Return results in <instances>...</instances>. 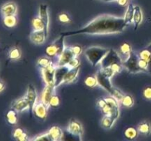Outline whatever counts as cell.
<instances>
[{"mask_svg": "<svg viewBox=\"0 0 151 141\" xmlns=\"http://www.w3.org/2000/svg\"><path fill=\"white\" fill-rule=\"evenodd\" d=\"M27 100L28 103H29V111L30 113V115L32 114V112L33 111V109L35 105L37 103V99H38V95H37L36 90H35V87L29 84L28 85L27 90V93L25 95Z\"/></svg>", "mask_w": 151, "mask_h": 141, "instance_id": "8", "label": "cell"}, {"mask_svg": "<svg viewBox=\"0 0 151 141\" xmlns=\"http://www.w3.org/2000/svg\"><path fill=\"white\" fill-rule=\"evenodd\" d=\"M64 36L60 35V38H58L56 41H55L54 43H52L56 47V49H57V57H59L63 51L64 48H66L64 43Z\"/></svg>", "mask_w": 151, "mask_h": 141, "instance_id": "26", "label": "cell"}, {"mask_svg": "<svg viewBox=\"0 0 151 141\" xmlns=\"http://www.w3.org/2000/svg\"><path fill=\"white\" fill-rule=\"evenodd\" d=\"M4 88H5V85H4V83L2 81H0V93L2 92L4 90Z\"/></svg>", "mask_w": 151, "mask_h": 141, "instance_id": "48", "label": "cell"}, {"mask_svg": "<svg viewBox=\"0 0 151 141\" xmlns=\"http://www.w3.org/2000/svg\"><path fill=\"white\" fill-rule=\"evenodd\" d=\"M102 70V71L103 72V73H105V74L107 76H109V78H111V79L112 77H113L114 76V74L116 73V72L114 70V69L112 68L111 67H105V68H100Z\"/></svg>", "mask_w": 151, "mask_h": 141, "instance_id": "39", "label": "cell"}, {"mask_svg": "<svg viewBox=\"0 0 151 141\" xmlns=\"http://www.w3.org/2000/svg\"><path fill=\"white\" fill-rule=\"evenodd\" d=\"M126 26L127 24L124 21V18L104 14L97 16L81 29L75 31L61 32L60 35L64 37L80 34L94 35H110L122 33Z\"/></svg>", "mask_w": 151, "mask_h": 141, "instance_id": "1", "label": "cell"}, {"mask_svg": "<svg viewBox=\"0 0 151 141\" xmlns=\"http://www.w3.org/2000/svg\"><path fill=\"white\" fill-rule=\"evenodd\" d=\"M139 66L141 68V70L142 71L147 72V68H148V61L144 60V59H142L139 57Z\"/></svg>", "mask_w": 151, "mask_h": 141, "instance_id": "41", "label": "cell"}, {"mask_svg": "<svg viewBox=\"0 0 151 141\" xmlns=\"http://www.w3.org/2000/svg\"><path fill=\"white\" fill-rule=\"evenodd\" d=\"M96 76H97V81H98V85L111 95L114 88L113 85H112L111 78H109V76H106V75L102 71L101 69H100V70H98Z\"/></svg>", "mask_w": 151, "mask_h": 141, "instance_id": "6", "label": "cell"}, {"mask_svg": "<svg viewBox=\"0 0 151 141\" xmlns=\"http://www.w3.org/2000/svg\"><path fill=\"white\" fill-rule=\"evenodd\" d=\"M146 48H147V49H149V50H150V51H151V43L149 44V45L147 46L146 47Z\"/></svg>", "mask_w": 151, "mask_h": 141, "instance_id": "50", "label": "cell"}, {"mask_svg": "<svg viewBox=\"0 0 151 141\" xmlns=\"http://www.w3.org/2000/svg\"><path fill=\"white\" fill-rule=\"evenodd\" d=\"M46 54L50 57H54L57 56V49H56V47L55 46L54 44L52 43L47 47Z\"/></svg>", "mask_w": 151, "mask_h": 141, "instance_id": "35", "label": "cell"}, {"mask_svg": "<svg viewBox=\"0 0 151 141\" xmlns=\"http://www.w3.org/2000/svg\"><path fill=\"white\" fill-rule=\"evenodd\" d=\"M138 129L133 127V126L127 128V129L124 131V135H125V137L128 140H135L136 138L138 137Z\"/></svg>", "mask_w": 151, "mask_h": 141, "instance_id": "25", "label": "cell"}, {"mask_svg": "<svg viewBox=\"0 0 151 141\" xmlns=\"http://www.w3.org/2000/svg\"><path fill=\"white\" fill-rule=\"evenodd\" d=\"M1 13L3 17L9 16H16L17 13V6H16V3L10 1V2H7L3 4L1 7Z\"/></svg>", "mask_w": 151, "mask_h": 141, "instance_id": "16", "label": "cell"}, {"mask_svg": "<svg viewBox=\"0 0 151 141\" xmlns=\"http://www.w3.org/2000/svg\"><path fill=\"white\" fill-rule=\"evenodd\" d=\"M124 95H125V94H124L123 93L121 92L119 90L114 88V89L113 93H112V94L111 95H112L113 97H114V98H116L117 101H121V100H122V97L124 96Z\"/></svg>", "mask_w": 151, "mask_h": 141, "instance_id": "43", "label": "cell"}, {"mask_svg": "<svg viewBox=\"0 0 151 141\" xmlns=\"http://www.w3.org/2000/svg\"><path fill=\"white\" fill-rule=\"evenodd\" d=\"M33 140H38V141H52L51 137L50 136V134L48 132L47 133L42 134L41 135H38V136L35 137L33 138Z\"/></svg>", "mask_w": 151, "mask_h": 141, "instance_id": "40", "label": "cell"}, {"mask_svg": "<svg viewBox=\"0 0 151 141\" xmlns=\"http://www.w3.org/2000/svg\"><path fill=\"white\" fill-rule=\"evenodd\" d=\"M55 87L54 85H46L45 88L43 90L42 94H41V101L44 103L47 107H49V103L50 99L53 95H55Z\"/></svg>", "mask_w": 151, "mask_h": 141, "instance_id": "15", "label": "cell"}, {"mask_svg": "<svg viewBox=\"0 0 151 141\" xmlns=\"http://www.w3.org/2000/svg\"><path fill=\"white\" fill-rule=\"evenodd\" d=\"M18 112L12 108L11 110H8L5 115V118L7 123L10 125H16L18 121Z\"/></svg>", "mask_w": 151, "mask_h": 141, "instance_id": "22", "label": "cell"}, {"mask_svg": "<svg viewBox=\"0 0 151 141\" xmlns=\"http://www.w3.org/2000/svg\"><path fill=\"white\" fill-rule=\"evenodd\" d=\"M139 56L132 51L125 60H122V66L125 68L129 73H137L142 72L139 66Z\"/></svg>", "mask_w": 151, "mask_h": 141, "instance_id": "3", "label": "cell"}, {"mask_svg": "<svg viewBox=\"0 0 151 141\" xmlns=\"http://www.w3.org/2000/svg\"><path fill=\"white\" fill-rule=\"evenodd\" d=\"M38 66H39L41 68H47L48 66H50V65L52 64V61L50 58L47 57H44L40 58L39 60H38Z\"/></svg>", "mask_w": 151, "mask_h": 141, "instance_id": "33", "label": "cell"}, {"mask_svg": "<svg viewBox=\"0 0 151 141\" xmlns=\"http://www.w3.org/2000/svg\"><path fill=\"white\" fill-rule=\"evenodd\" d=\"M122 59L115 50L110 48L109 52L100 62L101 68L110 67L114 64H122Z\"/></svg>", "mask_w": 151, "mask_h": 141, "instance_id": "4", "label": "cell"}, {"mask_svg": "<svg viewBox=\"0 0 151 141\" xmlns=\"http://www.w3.org/2000/svg\"><path fill=\"white\" fill-rule=\"evenodd\" d=\"M46 35L44 30H33L29 34V40L33 43L40 45L45 42Z\"/></svg>", "mask_w": 151, "mask_h": 141, "instance_id": "14", "label": "cell"}, {"mask_svg": "<svg viewBox=\"0 0 151 141\" xmlns=\"http://www.w3.org/2000/svg\"><path fill=\"white\" fill-rule=\"evenodd\" d=\"M75 57V54L72 51L71 46L66 47L63 50V52L61 53L60 56L58 57V60L57 66H66L69 63V62Z\"/></svg>", "mask_w": 151, "mask_h": 141, "instance_id": "9", "label": "cell"}, {"mask_svg": "<svg viewBox=\"0 0 151 141\" xmlns=\"http://www.w3.org/2000/svg\"><path fill=\"white\" fill-rule=\"evenodd\" d=\"M69 70V68L67 66H57L55 69V88H58L61 84H63L65 75L66 74Z\"/></svg>", "mask_w": 151, "mask_h": 141, "instance_id": "11", "label": "cell"}, {"mask_svg": "<svg viewBox=\"0 0 151 141\" xmlns=\"http://www.w3.org/2000/svg\"><path fill=\"white\" fill-rule=\"evenodd\" d=\"M60 104V98L57 95H53V96L52 97L51 99H50V103H49V107H58Z\"/></svg>", "mask_w": 151, "mask_h": 141, "instance_id": "38", "label": "cell"}, {"mask_svg": "<svg viewBox=\"0 0 151 141\" xmlns=\"http://www.w3.org/2000/svg\"><path fill=\"white\" fill-rule=\"evenodd\" d=\"M13 137L14 139L19 141H26L29 140V137L27 132L24 131L22 128H16L13 132Z\"/></svg>", "mask_w": 151, "mask_h": 141, "instance_id": "21", "label": "cell"}, {"mask_svg": "<svg viewBox=\"0 0 151 141\" xmlns=\"http://www.w3.org/2000/svg\"><path fill=\"white\" fill-rule=\"evenodd\" d=\"M121 103L125 107H132L134 104V98L130 94H125L121 100Z\"/></svg>", "mask_w": 151, "mask_h": 141, "instance_id": "30", "label": "cell"}, {"mask_svg": "<svg viewBox=\"0 0 151 141\" xmlns=\"http://www.w3.org/2000/svg\"><path fill=\"white\" fill-rule=\"evenodd\" d=\"M12 108L14 109L18 113H22L27 110H29V103L27 100L26 97L24 96L22 98L13 101L11 104Z\"/></svg>", "mask_w": 151, "mask_h": 141, "instance_id": "13", "label": "cell"}, {"mask_svg": "<svg viewBox=\"0 0 151 141\" xmlns=\"http://www.w3.org/2000/svg\"><path fill=\"white\" fill-rule=\"evenodd\" d=\"M109 49L110 48L100 46H91L86 49L85 55L92 66H96L100 64Z\"/></svg>", "mask_w": 151, "mask_h": 141, "instance_id": "2", "label": "cell"}, {"mask_svg": "<svg viewBox=\"0 0 151 141\" xmlns=\"http://www.w3.org/2000/svg\"><path fill=\"white\" fill-rule=\"evenodd\" d=\"M57 66V65L52 63L48 67L41 68V75L46 85L55 86V69Z\"/></svg>", "mask_w": 151, "mask_h": 141, "instance_id": "5", "label": "cell"}, {"mask_svg": "<svg viewBox=\"0 0 151 141\" xmlns=\"http://www.w3.org/2000/svg\"><path fill=\"white\" fill-rule=\"evenodd\" d=\"M147 72L151 73V59L148 61V68H147Z\"/></svg>", "mask_w": 151, "mask_h": 141, "instance_id": "49", "label": "cell"}, {"mask_svg": "<svg viewBox=\"0 0 151 141\" xmlns=\"http://www.w3.org/2000/svg\"><path fill=\"white\" fill-rule=\"evenodd\" d=\"M106 104H106L104 98H101V99L98 100V101H97V107L100 108V110H102V109L104 108L106 106Z\"/></svg>", "mask_w": 151, "mask_h": 141, "instance_id": "46", "label": "cell"}, {"mask_svg": "<svg viewBox=\"0 0 151 141\" xmlns=\"http://www.w3.org/2000/svg\"><path fill=\"white\" fill-rule=\"evenodd\" d=\"M80 68H81V66L69 69L67 73H66V74L65 75L63 83L68 84L71 83V82H73L77 79V77H78V73H79L80 71Z\"/></svg>", "mask_w": 151, "mask_h": 141, "instance_id": "18", "label": "cell"}, {"mask_svg": "<svg viewBox=\"0 0 151 141\" xmlns=\"http://www.w3.org/2000/svg\"><path fill=\"white\" fill-rule=\"evenodd\" d=\"M47 110H48V107L43 101H41L36 103L32 112L34 113L35 117L39 119L44 120L47 118Z\"/></svg>", "mask_w": 151, "mask_h": 141, "instance_id": "12", "label": "cell"}, {"mask_svg": "<svg viewBox=\"0 0 151 141\" xmlns=\"http://www.w3.org/2000/svg\"><path fill=\"white\" fill-rule=\"evenodd\" d=\"M39 17L42 20L44 24V32L46 35H48L49 24H50V17L48 13V6L46 4H41L39 7Z\"/></svg>", "mask_w": 151, "mask_h": 141, "instance_id": "10", "label": "cell"}, {"mask_svg": "<svg viewBox=\"0 0 151 141\" xmlns=\"http://www.w3.org/2000/svg\"><path fill=\"white\" fill-rule=\"evenodd\" d=\"M32 26L33 30H44V24L39 16L32 19Z\"/></svg>", "mask_w": 151, "mask_h": 141, "instance_id": "31", "label": "cell"}, {"mask_svg": "<svg viewBox=\"0 0 151 141\" xmlns=\"http://www.w3.org/2000/svg\"><path fill=\"white\" fill-rule=\"evenodd\" d=\"M105 101H106V104L109 106V107L111 108V110H113L114 113V117L116 119H117L119 116V101L116 99L114 97L109 96L106 97L104 98Z\"/></svg>", "mask_w": 151, "mask_h": 141, "instance_id": "17", "label": "cell"}, {"mask_svg": "<svg viewBox=\"0 0 151 141\" xmlns=\"http://www.w3.org/2000/svg\"><path fill=\"white\" fill-rule=\"evenodd\" d=\"M66 66L69 67V69L74 68H77V67H79V66H81V61H80V60H79V58L78 57V56H75V57H74L73 58H72V60L69 62V63H68Z\"/></svg>", "mask_w": 151, "mask_h": 141, "instance_id": "36", "label": "cell"}, {"mask_svg": "<svg viewBox=\"0 0 151 141\" xmlns=\"http://www.w3.org/2000/svg\"><path fill=\"white\" fill-rule=\"evenodd\" d=\"M142 19L143 16L141 7L139 6H134V19H133V22L134 24V30H137L139 26L141 24Z\"/></svg>", "mask_w": 151, "mask_h": 141, "instance_id": "19", "label": "cell"}, {"mask_svg": "<svg viewBox=\"0 0 151 141\" xmlns=\"http://www.w3.org/2000/svg\"><path fill=\"white\" fill-rule=\"evenodd\" d=\"M67 132L69 134L72 135V136L77 137L79 140H82L83 134V129L81 123L75 119H71L67 127Z\"/></svg>", "mask_w": 151, "mask_h": 141, "instance_id": "7", "label": "cell"}, {"mask_svg": "<svg viewBox=\"0 0 151 141\" xmlns=\"http://www.w3.org/2000/svg\"><path fill=\"white\" fill-rule=\"evenodd\" d=\"M91 1H93V0H91Z\"/></svg>", "mask_w": 151, "mask_h": 141, "instance_id": "51", "label": "cell"}, {"mask_svg": "<svg viewBox=\"0 0 151 141\" xmlns=\"http://www.w3.org/2000/svg\"><path fill=\"white\" fill-rule=\"evenodd\" d=\"M131 51H132V48H131V46L129 43H124L123 44L121 45L120 48H119V52L122 54H124V55H126L128 57Z\"/></svg>", "mask_w": 151, "mask_h": 141, "instance_id": "34", "label": "cell"}, {"mask_svg": "<svg viewBox=\"0 0 151 141\" xmlns=\"http://www.w3.org/2000/svg\"><path fill=\"white\" fill-rule=\"evenodd\" d=\"M138 131L140 134L145 136H149L151 133V126L149 122H142L138 126Z\"/></svg>", "mask_w": 151, "mask_h": 141, "instance_id": "27", "label": "cell"}, {"mask_svg": "<svg viewBox=\"0 0 151 141\" xmlns=\"http://www.w3.org/2000/svg\"><path fill=\"white\" fill-rule=\"evenodd\" d=\"M9 59L11 60H17L22 57V51L19 47H13L10 50L8 54Z\"/></svg>", "mask_w": 151, "mask_h": 141, "instance_id": "29", "label": "cell"}, {"mask_svg": "<svg viewBox=\"0 0 151 141\" xmlns=\"http://www.w3.org/2000/svg\"><path fill=\"white\" fill-rule=\"evenodd\" d=\"M117 2L119 5L125 6L126 4H128V0H117Z\"/></svg>", "mask_w": 151, "mask_h": 141, "instance_id": "47", "label": "cell"}, {"mask_svg": "<svg viewBox=\"0 0 151 141\" xmlns=\"http://www.w3.org/2000/svg\"><path fill=\"white\" fill-rule=\"evenodd\" d=\"M134 6L132 4H129L128 5L126 12H125V16H124V21L127 25L132 24L133 19H134Z\"/></svg>", "mask_w": 151, "mask_h": 141, "instance_id": "23", "label": "cell"}, {"mask_svg": "<svg viewBox=\"0 0 151 141\" xmlns=\"http://www.w3.org/2000/svg\"><path fill=\"white\" fill-rule=\"evenodd\" d=\"M139 57L147 60V61H149L151 59V51L147 49V48H144L139 52Z\"/></svg>", "mask_w": 151, "mask_h": 141, "instance_id": "37", "label": "cell"}, {"mask_svg": "<svg viewBox=\"0 0 151 141\" xmlns=\"http://www.w3.org/2000/svg\"><path fill=\"white\" fill-rule=\"evenodd\" d=\"M59 21L61 23H69L71 21L70 16L66 13H62L58 16Z\"/></svg>", "mask_w": 151, "mask_h": 141, "instance_id": "42", "label": "cell"}, {"mask_svg": "<svg viewBox=\"0 0 151 141\" xmlns=\"http://www.w3.org/2000/svg\"><path fill=\"white\" fill-rule=\"evenodd\" d=\"M71 48H72V51H73V53L75 54V56H78H78L82 53L83 48H82V46H81L74 45L72 46H71Z\"/></svg>", "mask_w": 151, "mask_h": 141, "instance_id": "44", "label": "cell"}, {"mask_svg": "<svg viewBox=\"0 0 151 141\" xmlns=\"http://www.w3.org/2000/svg\"><path fill=\"white\" fill-rule=\"evenodd\" d=\"M116 119L111 115H106L101 120V125L104 129H110L113 126L114 123H115Z\"/></svg>", "mask_w": 151, "mask_h": 141, "instance_id": "24", "label": "cell"}, {"mask_svg": "<svg viewBox=\"0 0 151 141\" xmlns=\"http://www.w3.org/2000/svg\"><path fill=\"white\" fill-rule=\"evenodd\" d=\"M85 85L90 88H93L98 85V81L96 76H88L85 79Z\"/></svg>", "mask_w": 151, "mask_h": 141, "instance_id": "32", "label": "cell"}, {"mask_svg": "<svg viewBox=\"0 0 151 141\" xmlns=\"http://www.w3.org/2000/svg\"><path fill=\"white\" fill-rule=\"evenodd\" d=\"M3 24L7 28H13L17 24V19L16 16H9L3 17Z\"/></svg>", "mask_w": 151, "mask_h": 141, "instance_id": "28", "label": "cell"}, {"mask_svg": "<svg viewBox=\"0 0 151 141\" xmlns=\"http://www.w3.org/2000/svg\"><path fill=\"white\" fill-rule=\"evenodd\" d=\"M143 96L145 99L151 100V86L146 87L143 90Z\"/></svg>", "mask_w": 151, "mask_h": 141, "instance_id": "45", "label": "cell"}, {"mask_svg": "<svg viewBox=\"0 0 151 141\" xmlns=\"http://www.w3.org/2000/svg\"><path fill=\"white\" fill-rule=\"evenodd\" d=\"M48 133L50 134V136L51 137L52 141L60 140L62 137L63 136V132L62 131V129L57 126H54L50 128Z\"/></svg>", "mask_w": 151, "mask_h": 141, "instance_id": "20", "label": "cell"}]
</instances>
